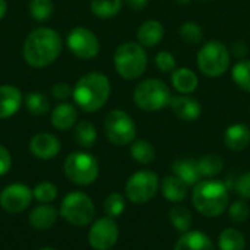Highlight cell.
<instances>
[{
  "label": "cell",
  "instance_id": "cell-1",
  "mask_svg": "<svg viewBox=\"0 0 250 250\" xmlns=\"http://www.w3.org/2000/svg\"><path fill=\"white\" fill-rule=\"evenodd\" d=\"M63 48L62 37L57 31L47 26L32 29L25 38L22 56L31 67H45L54 63Z\"/></svg>",
  "mask_w": 250,
  "mask_h": 250
},
{
  "label": "cell",
  "instance_id": "cell-2",
  "mask_svg": "<svg viewBox=\"0 0 250 250\" xmlns=\"http://www.w3.org/2000/svg\"><path fill=\"white\" fill-rule=\"evenodd\" d=\"M111 94V85L108 78L100 72H91L83 75L73 88V100L76 105L86 111L94 113L105 105Z\"/></svg>",
  "mask_w": 250,
  "mask_h": 250
},
{
  "label": "cell",
  "instance_id": "cell-3",
  "mask_svg": "<svg viewBox=\"0 0 250 250\" xmlns=\"http://www.w3.org/2000/svg\"><path fill=\"white\" fill-rule=\"evenodd\" d=\"M229 190L221 180L207 179L195 185L192 193L193 207L199 214L208 218L223 215L229 208Z\"/></svg>",
  "mask_w": 250,
  "mask_h": 250
},
{
  "label": "cell",
  "instance_id": "cell-4",
  "mask_svg": "<svg viewBox=\"0 0 250 250\" xmlns=\"http://www.w3.org/2000/svg\"><path fill=\"white\" fill-rule=\"evenodd\" d=\"M116 72L126 81H135L141 78L148 66V56L145 48L139 42H123L114 51Z\"/></svg>",
  "mask_w": 250,
  "mask_h": 250
},
{
  "label": "cell",
  "instance_id": "cell-5",
  "mask_svg": "<svg viewBox=\"0 0 250 250\" xmlns=\"http://www.w3.org/2000/svg\"><path fill=\"white\" fill-rule=\"evenodd\" d=\"M133 101L144 111H160L170 105L171 92L161 79H145L133 91Z\"/></svg>",
  "mask_w": 250,
  "mask_h": 250
},
{
  "label": "cell",
  "instance_id": "cell-6",
  "mask_svg": "<svg viewBox=\"0 0 250 250\" xmlns=\"http://www.w3.org/2000/svg\"><path fill=\"white\" fill-rule=\"evenodd\" d=\"M64 176L78 186L92 185L100 174V166L94 155L82 151L69 154L63 164Z\"/></svg>",
  "mask_w": 250,
  "mask_h": 250
},
{
  "label": "cell",
  "instance_id": "cell-7",
  "mask_svg": "<svg viewBox=\"0 0 250 250\" xmlns=\"http://www.w3.org/2000/svg\"><path fill=\"white\" fill-rule=\"evenodd\" d=\"M60 217L75 227H85L92 223L95 217V207L92 199L83 192H70L62 201Z\"/></svg>",
  "mask_w": 250,
  "mask_h": 250
},
{
  "label": "cell",
  "instance_id": "cell-8",
  "mask_svg": "<svg viewBox=\"0 0 250 250\" xmlns=\"http://www.w3.org/2000/svg\"><path fill=\"white\" fill-rule=\"evenodd\" d=\"M229 66L230 53L221 41H208L198 53V67L209 78H218L224 75Z\"/></svg>",
  "mask_w": 250,
  "mask_h": 250
},
{
  "label": "cell",
  "instance_id": "cell-9",
  "mask_svg": "<svg viewBox=\"0 0 250 250\" xmlns=\"http://www.w3.org/2000/svg\"><path fill=\"white\" fill-rule=\"evenodd\" d=\"M107 139L116 146L130 145L136 138V125L133 119L123 110H113L104 120Z\"/></svg>",
  "mask_w": 250,
  "mask_h": 250
},
{
  "label": "cell",
  "instance_id": "cell-10",
  "mask_svg": "<svg viewBox=\"0 0 250 250\" xmlns=\"http://www.w3.org/2000/svg\"><path fill=\"white\" fill-rule=\"evenodd\" d=\"M160 177L157 173L151 170H141L133 173L125 186L126 198L132 204H146L149 202L158 192Z\"/></svg>",
  "mask_w": 250,
  "mask_h": 250
},
{
  "label": "cell",
  "instance_id": "cell-11",
  "mask_svg": "<svg viewBox=\"0 0 250 250\" xmlns=\"http://www.w3.org/2000/svg\"><path fill=\"white\" fill-rule=\"evenodd\" d=\"M66 42L72 54L82 60H91L97 57L101 48L100 40L97 38V35L85 26L73 28L69 32Z\"/></svg>",
  "mask_w": 250,
  "mask_h": 250
},
{
  "label": "cell",
  "instance_id": "cell-12",
  "mask_svg": "<svg viewBox=\"0 0 250 250\" xmlns=\"http://www.w3.org/2000/svg\"><path fill=\"white\" fill-rule=\"evenodd\" d=\"M119 240V226L111 217L97 220L88 231V243L95 250H110Z\"/></svg>",
  "mask_w": 250,
  "mask_h": 250
},
{
  "label": "cell",
  "instance_id": "cell-13",
  "mask_svg": "<svg viewBox=\"0 0 250 250\" xmlns=\"http://www.w3.org/2000/svg\"><path fill=\"white\" fill-rule=\"evenodd\" d=\"M32 198V190L26 185L13 183L1 190L0 207L9 214H19L31 205Z\"/></svg>",
  "mask_w": 250,
  "mask_h": 250
},
{
  "label": "cell",
  "instance_id": "cell-14",
  "mask_svg": "<svg viewBox=\"0 0 250 250\" xmlns=\"http://www.w3.org/2000/svg\"><path fill=\"white\" fill-rule=\"evenodd\" d=\"M62 149V144L57 136L41 132L31 138L29 141V151L38 160H51L54 158Z\"/></svg>",
  "mask_w": 250,
  "mask_h": 250
},
{
  "label": "cell",
  "instance_id": "cell-15",
  "mask_svg": "<svg viewBox=\"0 0 250 250\" xmlns=\"http://www.w3.org/2000/svg\"><path fill=\"white\" fill-rule=\"evenodd\" d=\"M170 107L174 116L183 122H195L202 114V107L198 100L189 95H176L171 97Z\"/></svg>",
  "mask_w": 250,
  "mask_h": 250
},
{
  "label": "cell",
  "instance_id": "cell-16",
  "mask_svg": "<svg viewBox=\"0 0 250 250\" xmlns=\"http://www.w3.org/2000/svg\"><path fill=\"white\" fill-rule=\"evenodd\" d=\"M22 104V92L13 85H0V119L15 116Z\"/></svg>",
  "mask_w": 250,
  "mask_h": 250
},
{
  "label": "cell",
  "instance_id": "cell-17",
  "mask_svg": "<svg viewBox=\"0 0 250 250\" xmlns=\"http://www.w3.org/2000/svg\"><path fill=\"white\" fill-rule=\"evenodd\" d=\"M224 144L231 151H243L250 144V129L245 123H234L224 132Z\"/></svg>",
  "mask_w": 250,
  "mask_h": 250
},
{
  "label": "cell",
  "instance_id": "cell-18",
  "mask_svg": "<svg viewBox=\"0 0 250 250\" xmlns=\"http://www.w3.org/2000/svg\"><path fill=\"white\" fill-rule=\"evenodd\" d=\"M60 214L57 212V209L48 204H41L38 207H35L31 214H29V224L32 229L35 230H48L51 229L56 221H57V217Z\"/></svg>",
  "mask_w": 250,
  "mask_h": 250
},
{
  "label": "cell",
  "instance_id": "cell-19",
  "mask_svg": "<svg viewBox=\"0 0 250 250\" xmlns=\"http://www.w3.org/2000/svg\"><path fill=\"white\" fill-rule=\"evenodd\" d=\"M174 250H214V243L205 233L189 230L179 237Z\"/></svg>",
  "mask_w": 250,
  "mask_h": 250
},
{
  "label": "cell",
  "instance_id": "cell-20",
  "mask_svg": "<svg viewBox=\"0 0 250 250\" xmlns=\"http://www.w3.org/2000/svg\"><path fill=\"white\" fill-rule=\"evenodd\" d=\"M138 41L142 47H155L157 44L161 42L163 37H164V26L161 25L160 21L155 19H149L145 21L139 28H138Z\"/></svg>",
  "mask_w": 250,
  "mask_h": 250
},
{
  "label": "cell",
  "instance_id": "cell-21",
  "mask_svg": "<svg viewBox=\"0 0 250 250\" xmlns=\"http://www.w3.org/2000/svg\"><path fill=\"white\" fill-rule=\"evenodd\" d=\"M78 122V110L70 103H62L51 111V125L57 130H67Z\"/></svg>",
  "mask_w": 250,
  "mask_h": 250
},
{
  "label": "cell",
  "instance_id": "cell-22",
  "mask_svg": "<svg viewBox=\"0 0 250 250\" xmlns=\"http://www.w3.org/2000/svg\"><path fill=\"white\" fill-rule=\"evenodd\" d=\"M173 174L177 176L180 180H183L188 186H195L198 182H201L202 176L198 168V161L192 158H182L176 160L173 163Z\"/></svg>",
  "mask_w": 250,
  "mask_h": 250
},
{
  "label": "cell",
  "instance_id": "cell-23",
  "mask_svg": "<svg viewBox=\"0 0 250 250\" xmlns=\"http://www.w3.org/2000/svg\"><path fill=\"white\" fill-rule=\"evenodd\" d=\"M171 83L174 89L180 94H192L199 83L196 73L189 67H179L171 72Z\"/></svg>",
  "mask_w": 250,
  "mask_h": 250
},
{
  "label": "cell",
  "instance_id": "cell-24",
  "mask_svg": "<svg viewBox=\"0 0 250 250\" xmlns=\"http://www.w3.org/2000/svg\"><path fill=\"white\" fill-rule=\"evenodd\" d=\"M188 190H189V186L174 174L166 176L161 182V193L170 202H174V204L182 202L183 199H186Z\"/></svg>",
  "mask_w": 250,
  "mask_h": 250
},
{
  "label": "cell",
  "instance_id": "cell-25",
  "mask_svg": "<svg viewBox=\"0 0 250 250\" xmlns=\"http://www.w3.org/2000/svg\"><path fill=\"white\" fill-rule=\"evenodd\" d=\"M130 155L132 158L144 166H148L155 161L157 152L152 144L146 139H138L130 144Z\"/></svg>",
  "mask_w": 250,
  "mask_h": 250
},
{
  "label": "cell",
  "instance_id": "cell-26",
  "mask_svg": "<svg viewBox=\"0 0 250 250\" xmlns=\"http://www.w3.org/2000/svg\"><path fill=\"white\" fill-rule=\"evenodd\" d=\"M168 220L179 233H186L192 227V214L183 205H173L168 211Z\"/></svg>",
  "mask_w": 250,
  "mask_h": 250
},
{
  "label": "cell",
  "instance_id": "cell-27",
  "mask_svg": "<svg viewBox=\"0 0 250 250\" xmlns=\"http://www.w3.org/2000/svg\"><path fill=\"white\" fill-rule=\"evenodd\" d=\"M218 248L220 250H245V236L237 229H226L218 237Z\"/></svg>",
  "mask_w": 250,
  "mask_h": 250
},
{
  "label": "cell",
  "instance_id": "cell-28",
  "mask_svg": "<svg viewBox=\"0 0 250 250\" xmlns=\"http://www.w3.org/2000/svg\"><path fill=\"white\" fill-rule=\"evenodd\" d=\"M73 136L78 145H81L82 148H91L97 142V129L91 122L82 120L76 123Z\"/></svg>",
  "mask_w": 250,
  "mask_h": 250
},
{
  "label": "cell",
  "instance_id": "cell-29",
  "mask_svg": "<svg viewBox=\"0 0 250 250\" xmlns=\"http://www.w3.org/2000/svg\"><path fill=\"white\" fill-rule=\"evenodd\" d=\"M25 101V107L26 110L32 114V116H37V117H41L44 116L48 110H50V101L48 98L40 92V91H32V92H28L23 98Z\"/></svg>",
  "mask_w": 250,
  "mask_h": 250
},
{
  "label": "cell",
  "instance_id": "cell-30",
  "mask_svg": "<svg viewBox=\"0 0 250 250\" xmlns=\"http://www.w3.org/2000/svg\"><path fill=\"white\" fill-rule=\"evenodd\" d=\"M198 161V168H199V173L202 177H207V179H211L217 174H220L224 168V161L220 155H215V154H208V155H204L201 157Z\"/></svg>",
  "mask_w": 250,
  "mask_h": 250
},
{
  "label": "cell",
  "instance_id": "cell-31",
  "mask_svg": "<svg viewBox=\"0 0 250 250\" xmlns=\"http://www.w3.org/2000/svg\"><path fill=\"white\" fill-rule=\"evenodd\" d=\"M122 0H91V12L97 18L108 19L122 10Z\"/></svg>",
  "mask_w": 250,
  "mask_h": 250
},
{
  "label": "cell",
  "instance_id": "cell-32",
  "mask_svg": "<svg viewBox=\"0 0 250 250\" xmlns=\"http://www.w3.org/2000/svg\"><path fill=\"white\" fill-rule=\"evenodd\" d=\"M29 15L32 19L38 22H44L50 19L54 12L53 0H29Z\"/></svg>",
  "mask_w": 250,
  "mask_h": 250
},
{
  "label": "cell",
  "instance_id": "cell-33",
  "mask_svg": "<svg viewBox=\"0 0 250 250\" xmlns=\"http://www.w3.org/2000/svg\"><path fill=\"white\" fill-rule=\"evenodd\" d=\"M231 76L239 88L250 92V60L237 62L233 67Z\"/></svg>",
  "mask_w": 250,
  "mask_h": 250
},
{
  "label": "cell",
  "instance_id": "cell-34",
  "mask_svg": "<svg viewBox=\"0 0 250 250\" xmlns=\"http://www.w3.org/2000/svg\"><path fill=\"white\" fill-rule=\"evenodd\" d=\"M125 209H126V201L122 193L113 192L105 198L104 211H105L107 217H111V218L120 217L125 212Z\"/></svg>",
  "mask_w": 250,
  "mask_h": 250
},
{
  "label": "cell",
  "instance_id": "cell-35",
  "mask_svg": "<svg viewBox=\"0 0 250 250\" xmlns=\"http://www.w3.org/2000/svg\"><path fill=\"white\" fill-rule=\"evenodd\" d=\"M57 193H59L57 186L53 185L51 182H41L32 190L34 198L40 204H51L57 198Z\"/></svg>",
  "mask_w": 250,
  "mask_h": 250
},
{
  "label": "cell",
  "instance_id": "cell-36",
  "mask_svg": "<svg viewBox=\"0 0 250 250\" xmlns=\"http://www.w3.org/2000/svg\"><path fill=\"white\" fill-rule=\"evenodd\" d=\"M180 38L188 44H199L204 38L202 28L196 22H185L179 29Z\"/></svg>",
  "mask_w": 250,
  "mask_h": 250
},
{
  "label": "cell",
  "instance_id": "cell-37",
  "mask_svg": "<svg viewBox=\"0 0 250 250\" xmlns=\"http://www.w3.org/2000/svg\"><path fill=\"white\" fill-rule=\"evenodd\" d=\"M229 214H230V218L234 221V223H245L248 220L250 214V208L248 205L246 201H236L230 208H229Z\"/></svg>",
  "mask_w": 250,
  "mask_h": 250
},
{
  "label": "cell",
  "instance_id": "cell-38",
  "mask_svg": "<svg viewBox=\"0 0 250 250\" xmlns=\"http://www.w3.org/2000/svg\"><path fill=\"white\" fill-rule=\"evenodd\" d=\"M155 66L163 73H171L176 69V59L168 51H160L155 56Z\"/></svg>",
  "mask_w": 250,
  "mask_h": 250
},
{
  "label": "cell",
  "instance_id": "cell-39",
  "mask_svg": "<svg viewBox=\"0 0 250 250\" xmlns=\"http://www.w3.org/2000/svg\"><path fill=\"white\" fill-rule=\"evenodd\" d=\"M236 190L243 199H250V171L243 173L236 183Z\"/></svg>",
  "mask_w": 250,
  "mask_h": 250
},
{
  "label": "cell",
  "instance_id": "cell-40",
  "mask_svg": "<svg viewBox=\"0 0 250 250\" xmlns=\"http://www.w3.org/2000/svg\"><path fill=\"white\" fill-rule=\"evenodd\" d=\"M51 94H53L54 98L63 101V100H67V98L73 94V91H72V88L69 86V83H66V82H56V83L51 86Z\"/></svg>",
  "mask_w": 250,
  "mask_h": 250
},
{
  "label": "cell",
  "instance_id": "cell-41",
  "mask_svg": "<svg viewBox=\"0 0 250 250\" xmlns=\"http://www.w3.org/2000/svg\"><path fill=\"white\" fill-rule=\"evenodd\" d=\"M12 167V157H10V152L3 146L0 145V177L7 174V171L10 170Z\"/></svg>",
  "mask_w": 250,
  "mask_h": 250
},
{
  "label": "cell",
  "instance_id": "cell-42",
  "mask_svg": "<svg viewBox=\"0 0 250 250\" xmlns=\"http://www.w3.org/2000/svg\"><path fill=\"white\" fill-rule=\"evenodd\" d=\"M125 1H126V4H127L132 10H135V12H139V10L145 9L146 4H148V0H125Z\"/></svg>",
  "mask_w": 250,
  "mask_h": 250
},
{
  "label": "cell",
  "instance_id": "cell-43",
  "mask_svg": "<svg viewBox=\"0 0 250 250\" xmlns=\"http://www.w3.org/2000/svg\"><path fill=\"white\" fill-rule=\"evenodd\" d=\"M6 12H7V1L6 0H0V21L4 18Z\"/></svg>",
  "mask_w": 250,
  "mask_h": 250
},
{
  "label": "cell",
  "instance_id": "cell-44",
  "mask_svg": "<svg viewBox=\"0 0 250 250\" xmlns=\"http://www.w3.org/2000/svg\"><path fill=\"white\" fill-rule=\"evenodd\" d=\"M38 250H56L54 248H41V249H38Z\"/></svg>",
  "mask_w": 250,
  "mask_h": 250
},
{
  "label": "cell",
  "instance_id": "cell-45",
  "mask_svg": "<svg viewBox=\"0 0 250 250\" xmlns=\"http://www.w3.org/2000/svg\"><path fill=\"white\" fill-rule=\"evenodd\" d=\"M202 1H207V0H202Z\"/></svg>",
  "mask_w": 250,
  "mask_h": 250
}]
</instances>
